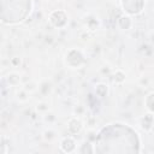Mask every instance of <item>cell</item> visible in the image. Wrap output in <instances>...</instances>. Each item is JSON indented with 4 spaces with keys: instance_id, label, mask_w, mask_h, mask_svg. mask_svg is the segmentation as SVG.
Returning <instances> with one entry per match:
<instances>
[{
    "instance_id": "obj_2",
    "label": "cell",
    "mask_w": 154,
    "mask_h": 154,
    "mask_svg": "<svg viewBox=\"0 0 154 154\" xmlns=\"http://www.w3.org/2000/svg\"><path fill=\"white\" fill-rule=\"evenodd\" d=\"M31 0H1V22L17 24L23 22L30 13Z\"/></svg>"
},
{
    "instance_id": "obj_6",
    "label": "cell",
    "mask_w": 154,
    "mask_h": 154,
    "mask_svg": "<svg viewBox=\"0 0 154 154\" xmlns=\"http://www.w3.org/2000/svg\"><path fill=\"white\" fill-rule=\"evenodd\" d=\"M146 103H147V108H149L152 105H154V94H149L147 100H146Z\"/></svg>"
},
{
    "instance_id": "obj_3",
    "label": "cell",
    "mask_w": 154,
    "mask_h": 154,
    "mask_svg": "<svg viewBox=\"0 0 154 154\" xmlns=\"http://www.w3.org/2000/svg\"><path fill=\"white\" fill-rule=\"evenodd\" d=\"M123 10L129 14H138L143 8V0H123Z\"/></svg>"
},
{
    "instance_id": "obj_5",
    "label": "cell",
    "mask_w": 154,
    "mask_h": 154,
    "mask_svg": "<svg viewBox=\"0 0 154 154\" xmlns=\"http://www.w3.org/2000/svg\"><path fill=\"white\" fill-rule=\"evenodd\" d=\"M60 148H61V150H64V152H66V153H71V152H73L75 148H76L75 141H73L71 137H66V138H64V140L61 141Z\"/></svg>"
},
{
    "instance_id": "obj_1",
    "label": "cell",
    "mask_w": 154,
    "mask_h": 154,
    "mask_svg": "<svg viewBox=\"0 0 154 154\" xmlns=\"http://www.w3.org/2000/svg\"><path fill=\"white\" fill-rule=\"evenodd\" d=\"M94 150L99 153H137L140 152V138L136 131L124 124H109L99 132Z\"/></svg>"
},
{
    "instance_id": "obj_4",
    "label": "cell",
    "mask_w": 154,
    "mask_h": 154,
    "mask_svg": "<svg viewBox=\"0 0 154 154\" xmlns=\"http://www.w3.org/2000/svg\"><path fill=\"white\" fill-rule=\"evenodd\" d=\"M64 20H67V17L64 11H54L49 16V22L57 28H63L66 24V22Z\"/></svg>"
}]
</instances>
